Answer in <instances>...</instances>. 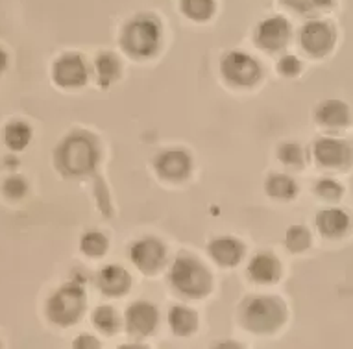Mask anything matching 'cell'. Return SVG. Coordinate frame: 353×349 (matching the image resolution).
Returning <instances> with one entry per match:
<instances>
[{"instance_id":"6da1fadb","label":"cell","mask_w":353,"mask_h":349,"mask_svg":"<svg viewBox=\"0 0 353 349\" xmlns=\"http://www.w3.org/2000/svg\"><path fill=\"white\" fill-rule=\"evenodd\" d=\"M58 163L69 176H85L93 172L99 163L97 142L85 134L69 135L59 146Z\"/></svg>"},{"instance_id":"7a4b0ae2","label":"cell","mask_w":353,"mask_h":349,"mask_svg":"<svg viewBox=\"0 0 353 349\" xmlns=\"http://www.w3.org/2000/svg\"><path fill=\"white\" fill-rule=\"evenodd\" d=\"M170 281L181 294L191 297L205 296L211 288V275L202 262L192 257H180L174 261Z\"/></svg>"},{"instance_id":"3957f363","label":"cell","mask_w":353,"mask_h":349,"mask_svg":"<svg viewBox=\"0 0 353 349\" xmlns=\"http://www.w3.org/2000/svg\"><path fill=\"white\" fill-rule=\"evenodd\" d=\"M122 47L130 56L148 58L159 47V24L150 17L132 21L122 35Z\"/></svg>"},{"instance_id":"277c9868","label":"cell","mask_w":353,"mask_h":349,"mask_svg":"<svg viewBox=\"0 0 353 349\" xmlns=\"http://www.w3.org/2000/svg\"><path fill=\"white\" fill-rule=\"evenodd\" d=\"M285 320L283 303L274 297H255L244 307V324L255 332H270Z\"/></svg>"},{"instance_id":"5b68a950","label":"cell","mask_w":353,"mask_h":349,"mask_svg":"<svg viewBox=\"0 0 353 349\" xmlns=\"http://www.w3.org/2000/svg\"><path fill=\"white\" fill-rule=\"evenodd\" d=\"M83 290L80 285L69 283L61 286L48 302V318L58 326H70L80 318L83 310Z\"/></svg>"},{"instance_id":"8992f818","label":"cell","mask_w":353,"mask_h":349,"mask_svg":"<svg viewBox=\"0 0 353 349\" xmlns=\"http://www.w3.org/2000/svg\"><path fill=\"white\" fill-rule=\"evenodd\" d=\"M222 74L235 85H254L261 76V67L254 58L244 52H230L222 59Z\"/></svg>"},{"instance_id":"52a82bcc","label":"cell","mask_w":353,"mask_h":349,"mask_svg":"<svg viewBox=\"0 0 353 349\" xmlns=\"http://www.w3.org/2000/svg\"><path fill=\"white\" fill-rule=\"evenodd\" d=\"M300 39L305 52L313 54V56H324L325 52H330L335 43V34L330 24L322 23V21H313L303 26Z\"/></svg>"},{"instance_id":"ba28073f","label":"cell","mask_w":353,"mask_h":349,"mask_svg":"<svg viewBox=\"0 0 353 349\" xmlns=\"http://www.w3.org/2000/svg\"><path fill=\"white\" fill-rule=\"evenodd\" d=\"M54 82L61 87H80L87 82V67L76 54L63 56L54 65Z\"/></svg>"},{"instance_id":"9c48e42d","label":"cell","mask_w":353,"mask_h":349,"mask_svg":"<svg viewBox=\"0 0 353 349\" xmlns=\"http://www.w3.org/2000/svg\"><path fill=\"white\" fill-rule=\"evenodd\" d=\"M290 37V26L283 17H272L263 21L257 28V45L267 50H279L287 45Z\"/></svg>"},{"instance_id":"30bf717a","label":"cell","mask_w":353,"mask_h":349,"mask_svg":"<svg viewBox=\"0 0 353 349\" xmlns=\"http://www.w3.org/2000/svg\"><path fill=\"white\" fill-rule=\"evenodd\" d=\"M132 261L137 264L141 272L152 274L165 262V248L156 239L139 240L132 248Z\"/></svg>"},{"instance_id":"8fae6325","label":"cell","mask_w":353,"mask_h":349,"mask_svg":"<svg viewBox=\"0 0 353 349\" xmlns=\"http://www.w3.org/2000/svg\"><path fill=\"white\" fill-rule=\"evenodd\" d=\"M156 170L165 180H183L191 172V158L183 150L163 151L156 159Z\"/></svg>"},{"instance_id":"7c38bea8","label":"cell","mask_w":353,"mask_h":349,"mask_svg":"<svg viewBox=\"0 0 353 349\" xmlns=\"http://www.w3.org/2000/svg\"><path fill=\"white\" fill-rule=\"evenodd\" d=\"M126 326L128 331L135 335H148L157 326V310L152 303L137 302L130 305L126 310Z\"/></svg>"},{"instance_id":"4fadbf2b","label":"cell","mask_w":353,"mask_h":349,"mask_svg":"<svg viewBox=\"0 0 353 349\" xmlns=\"http://www.w3.org/2000/svg\"><path fill=\"white\" fill-rule=\"evenodd\" d=\"M130 281L126 270L115 264L105 266L99 275V286L105 296H122L130 288Z\"/></svg>"},{"instance_id":"5bb4252c","label":"cell","mask_w":353,"mask_h":349,"mask_svg":"<svg viewBox=\"0 0 353 349\" xmlns=\"http://www.w3.org/2000/svg\"><path fill=\"white\" fill-rule=\"evenodd\" d=\"M314 158L325 167H339L346 163L347 146L336 139H320L314 145Z\"/></svg>"},{"instance_id":"9a60e30c","label":"cell","mask_w":353,"mask_h":349,"mask_svg":"<svg viewBox=\"0 0 353 349\" xmlns=\"http://www.w3.org/2000/svg\"><path fill=\"white\" fill-rule=\"evenodd\" d=\"M209 253L213 257L214 261L219 264H224V266H233L241 261L243 257V244L235 239H228V237H222V239L213 240L209 244Z\"/></svg>"},{"instance_id":"2e32d148","label":"cell","mask_w":353,"mask_h":349,"mask_svg":"<svg viewBox=\"0 0 353 349\" xmlns=\"http://www.w3.org/2000/svg\"><path fill=\"white\" fill-rule=\"evenodd\" d=\"M248 272L257 283H274L279 277V262L270 253H259L250 262Z\"/></svg>"},{"instance_id":"e0dca14e","label":"cell","mask_w":353,"mask_h":349,"mask_svg":"<svg viewBox=\"0 0 353 349\" xmlns=\"http://www.w3.org/2000/svg\"><path fill=\"white\" fill-rule=\"evenodd\" d=\"M316 226L327 237H339L350 226V218H347L344 211L327 209L319 213V216H316Z\"/></svg>"},{"instance_id":"ac0fdd59","label":"cell","mask_w":353,"mask_h":349,"mask_svg":"<svg viewBox=\"0 0 353 349\" xmlns=\"http://www.w3.org/2000/svg\"><path fill=\"white\" fill-rule=\"evenodd\" d=\"M316 116L325 126H344L350 120V111H347L346 104H342L339 100H330L320 105Z\"/></svg>"},{"instance_id":"d6986e66","label":"cell","mask_w":353,"mask_h":349,"mask_svg":"<svg viewBox=\"0 0 353 349\" xmlns=\"http://www.w3.org/2000/svg\"><path fill=\"white\" fill-rule=\"evenodd\" d=\"M168 324L172 327V331L176 335H191L194 329H196L198 318L196 315L192 313L191 308L187 307H174L170 313H168Z\"/></svg>"},{"instance_id":"ffe728a7","label":"cell","mask_w":353,"mask_h":349,"mask_svg":"<svg viewBox=\"0 0 353 349\" xmlns=\"http://www.w3.org/2000/svg\"><path fill=\"white\" fill-rule=\"evenodd\" d=\"M97 72H99L100 85L108 87L115 78H119L121 65H119L113 54H100L99 59H97Z\"/></svg>"},{"instance_id":"44dd1931","label":"cell","mask_w":353,"mask_h":349,"mask_svg":"<svg viewBox=\"0 0 353 349\" xmlns=\"http://www.w3.org/2000/svg\"><path fill=\"white\" fill-rule=\"evenodd\" d=\"M296 183L287 176H272L267 181V192L274 198L279 200H289L296 194Z\"/></svg>"},{"instance_id":"7402d4cb","label":"cell","mask_w":353,"mask_h":349,"mask_svg":"<svg viewBox=\"0 0 353 349\" xmlns=\"http://www.w3.org/2000/svg\"><path fill=\"white\" fill-rule=\"evenodd\" d=\"M32 139V129L24 123H12L6 128V145L12 150H23Z\"/></svg>"},{"instance_id":"603a6c76","label":"cell","mask_w":353,"mask_h":349,"mask_svg":"<svg viewBox=\"0 0 353 349\" xmlns=\"http://www.w3.org/2000/svg\"><path fill=\"white\" fill-rule=\"evenodd\" d=\"M181 10L194 21H208L213 15V0H181Z\"/></svg>"},{"instance_id":"cb8c5ba5","label":"cell","mask_w":353,"mask_h":349,"mask_svg":"<svg viewBox=\"0 0 353 349\" xmlns=\"http://www.w3.org/2000/svg\"><path fill=\"white\" fill-rule=\"evenodd\" d=\"M81 251L85 253V255H91V257H99L102 253H105L108 250V239H105L102 233H97V231H91V233H85L83 237H81Z\"/></svg>"},{"instance_id":"d4e9b609","label":"cell","mask_w":353,"mask_h":349,"mask_svg":"<svg viewBox=\"0 0 353 349\" xmlns=\"http://www.w3.org/2000/svg\"><path fill=\"white\" fill-rule=\"evenodd\" d=\"M285 242H287V248H289V250L303 251L309 248V244H311V237H309V231H307L303 226H292L289 231H287Z\"/></svg>"},{"instance_id":"484cf974","label":"cell","mask_w":353,"mask_h":349,"mask_svg":"<svg viewBox=\"0 0 353 349\" xmlns=\"http://www.w3.org/2000/svg\"><path fill=\"white\" fill-rule=\"evenodd\" d=\"M94 326L99 327L100 331L113 332L119 327V318H117L115 310L111 307H99L93 315Z\"/></svg>"},{"instance_id":"4316f807","label":"cell","mask_w":353,"mask_h":349,"mask_svg":"<svg viewBox=\"0 0 353 349\" xmlns=\"http://www.w3.org/2000/svg\"><path fill=\"white\" fill-rule=\"evenodd\" d=\"M279 159L285 165H301L303 154H301V148L298 145H285L279 150Z\"/></svg>"},{"instance_id":"83f0119b","label":"cell","mask_w":353,"mask_h":349,"mask_svg":"<svg viewBox=\"0 0 353 349\" xmlns=\"http://www.w3.org/2000/svg\"><path fill=\"white\" fill-rule=\"evenodd\" d=\"M316 192L325 200H336L342 196V187L333 180H324L316 185Z\"/></svg>"},{"instance_id":"f1b7e54d","label":"cell","mask_w":353,"mask_h":349,"mask_svg":"<svg viewBox=\"0 0 353 349\" xmlns=\"http://www.w3.org/2000/svg\"><path fill=\"white\" fill-rule=\"evenodd\" d=\"M4 191H6L10 198H21V196H24V192H26V183H24V180L15 176V178H10L4 183Z\"/></svg>"},{"instance_id":"f546056e","label":"cell","mask_w":353,"mask_h":349,"mask_svg":"<svg viewBox=\"0 0 353 349\" xmlns=\"http://www.w3.org/2000/svg\"><path fill=\"white\" fill-rule=\"evenodd\" d=\"M300 61L294 58V56H285L281 61H279V72H283L285 76H296L300 72Z\"/></svg>"},{"instance_id":"4dcf8cb0","label":"cell","mask_w":353,"mask_h":349,"mask_svg":"<svg viewBox=\"0 0 353 349\" xmlns=\"http://www.w3.org/2000/svg\"><path fill=\"white\" fill-rule=\"evenodd\" d=\"M285 2L294 8V10H298V12H309V10L314 8L313 0H285Z\"/></svg>"},{"instance_id":"1f68e13d","label":"cell","mask_w":353,"mask_h":349,"mask_svg":"<svg viewBox=\"0 0 353 349\" xmlns=\"http://www.w3.org/2000/svg\"><path fill=\"white\" fill-rule=\"evenodd\" d=\"M74 348H99V342L93 337H80L74 342Z\"/></svg>"},{"instance_id":"d6a6232c","label":"cell","mask_w":353,"mask_h":349,"mask_svg":"<svg viewBox=\"0 0 353 349\" xmlns=\"http://www.w3.org/2000/svg\"><path fill=\"white\" fill-rule=\"evenodd\" d=\"M6 65H8V56H6V52L0 48V72L6 69Z\"/></svg>"},{"instance_id":"836d02e7","label":"cell","mask_w":353,"mask_h":349,"mask_svg":"<svg viewBox=\"0 0 353 349\" xmlns=\"http://www.w3.org/2000/svg\"><path fill=\"white\" fill-rule=\"evenodd\" d=\"M313 4H314V8H316V6L324 8V6H330L331 0H313Z\"/></svg>"}]
</instances>
